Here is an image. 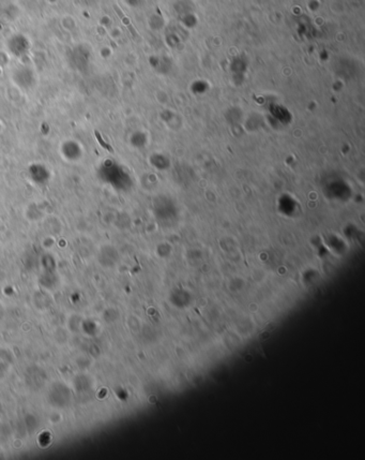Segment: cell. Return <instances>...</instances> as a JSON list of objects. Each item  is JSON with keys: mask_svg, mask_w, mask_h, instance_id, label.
Masks as SVG:
<instances>
[{"mask_svg": "<svg viewBox=\"0 0 365 460\" xmlns=\"http://www.w3.org/2000/svg\"><path fill=\"white\" fill-rule=\"evenodd\" d=\"M94 134H95V137H96L97 141H99V143L101 144V146H102V147H104L105 150H107V151H108V152H110V153H113V152H114V151H113V148H111V147H110L108 144H106V143H105V142L103 141V139L101 138V136H100V133H99V132H97V131H94Z\"/></svg>", "mask_w": 365, "mask_h": 460, "instance_id": "6da1fadb", "label": "cell"}]
</instances>
